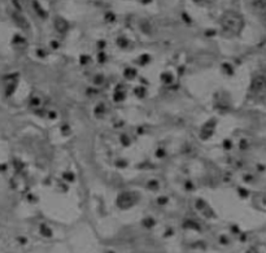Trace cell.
Instances as JSON below:
<instances>
[{
  "instance_id": "1",
  "label": "cell",
  "mask_w": 266,
  "mask_h": 253,
  "mask_svg": "<svg viewBox=\"0 0 266 253\" xmlns=\"http://www.w3.org/2000/svg\"><path fill=\"white\" fill-rule=\"evenodd\" d=\"M222 26L226 30L231 31V32H239L243 27V19L239 14H236L234 12H227L223 14V17L221 19Z\"/></svg>"
},
{
  "instance_id": "2",
  "label": "cell",
  "mask_w": 266,
  "mask_h": 253,
  "mask_svg": "<svg viewBox=\"0 0 266 253\" xmlns=\"http://www.w3.org/2000/svg\"><path fill=\"white\" fill-rule=\"evenodd\" d=\"M252 90L254 91L256 94H261L266 90V79L264 77H258L256 78L252 83Z\"/></svg>"
},
{
  "instance_id": "3",
  "label": "cell",
  "mask_w": 266,
  "mask_h": 253,
  "mask_svg": "<svg viewBox=\"0 0 266 253\" xmlns=\"http://www.w3.org/2000/svg\"><path fill=\"white\" fill-rule=\"evenodd\" d=\"M56 27H57V29H58V30H60V31H61V30L64 31L65 29L68 27V24H66V22L64 21V19H61V18H57V19H56Z\"/></svg>"
},
{
  "instance_id": "4",
  "label": "cell",
  "mask_w": 266,
  "mask_h": 253,
  "mask_svg": "<svg viewBox=\"0 0 266 253\" xmlns=\"http://www.w3.org/2000/svg\"><path fill=\"white\" fill-rule=\"evenodd\" d=\"M253 5H254V8H256V9L264 11V9H266V0H256Z\"/></svg>"
}]
</instances>
